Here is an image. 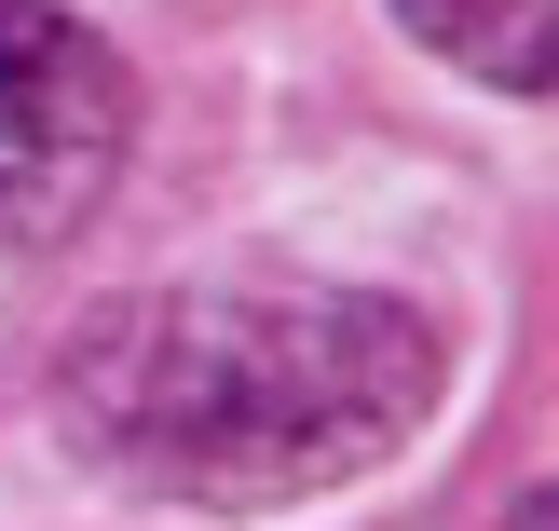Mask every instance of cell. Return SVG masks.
<instances>
[{
  "instance_id": "6da1fadb",
  "label": "cell",
  "mask_w": 559,
  "mask_h": 531,
  "mask_svg": "<svg viewBox=\"0 0 559 531\" xmlns=\"http://www.w3.org/2000/svg\"><path fill=\"white\" fill-rule=\"evenodd\" d=\"M451 382L424 300L382 287H151L82 314L55 369V423L96 478L178 505H300L409 450Z\"/></svg>"
},
{
  "instance_id": "7a4b0ae2",
  "label": "cell",
  "mask_w": 559,
  "mask_h": 531,
  "mask_svg": "<svg viewBox=\"0 0 559 531\" xmlns=\"http://www.w3.org/2000/svg\"><path fill=\"white\" fill-rule=\"evenodd\" d=\"M136 82L69 0H0V260L82 232L123 164Z\"/></svg>"
},
{
  "instance_id": "3957f363",
  "label": "cell",
  "mask_w": 559,
  "mask_h": 531,
  "mask_svg": "<svg viewBox=\"0 0 559 531\" xmlns=\"http://www.w3.org/2000/svg\"><path fill=\"white\" fill-rule=\"evenodd\" d=\"M396 27H409L424 55H451L464 82L559 96V0H396Z\"/></svg>"
},
{
  "instance_id": "277c9868",
  "label": "cell",
  "mask_w": 559,
  "mask_h": 531,
  "mask_svg": "<svg viewBox=\"0 0 559 531\" xmlns=\"http://www.w3.org/2000/svg\"><path fill=\"white\" fill-rule=\"evenodd\" d=\"M519 531H559V491H533V505H519Z\"/></svg>"
}]
</instances>
